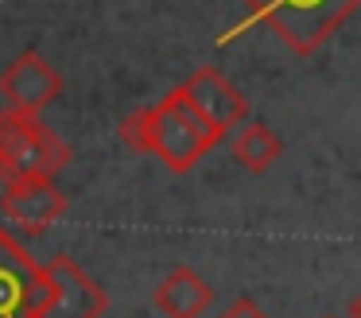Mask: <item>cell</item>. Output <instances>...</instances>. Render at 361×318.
<instances>
[{
	"mask_svg": "<svg viewBox=\"0 0 361 318\" xmlns=\"http://www.w3.org/2000/svg\"><path fill=\"white\" fill-rule=\"evenodd\" d=\"M109 295L74 256L59 252L43 264V291L32 318H102Z\"/></svg>",
	"mask_w": 361,
	"mask_h": 318,
	"instance_id": "277c9868",
	"label": "cell"
},
{
	"mask_svg": "<svg viewBox=\"0 0 361 318\" xmlns=\"http://www.w3.org/2000/svg\"><path fill=\"white\" fill-rule=\"evenodd\" d=\"M43 291V264L0 225V318H32Z\"/></svg>",
	"mask_w": 361,
	"mask_h": 318,
	"instance_id": "8992f818",
	"label": "cell"
},
{
	"mask_svg": "<svg viewBox=\"0 0 361 318\" xmlns=\"http://www.w3.org/2000/svg\"><path fill=\"white\" fill-rule=\"evenodd\" d=\"M71 163V144L51 132L39 116L0 113V183L20 178H55Z\"/></svg>",
	"mask_w": 361,
	"mask_h": 318,
	"instance_id": "3957f363",
	"label": "cell"
},
{
	"mask_svg": "<svg viewBox=\"0 0 361 318\" xmlns=\"http://www.w3.org/2000/svg\"><path fill=\"white\" fill-rule=\"evenodd\" d=\"M221 318H268V314L252 299H233L226 310H221Z\"/></svg>",
	"mask_w": 361,
	"mask_h": 318,
	"instance_id": "8fae6325",
	"label": "cell"
},
{
	"mask_svg": "<svg viewBox=\"0 0 361 318\" xmlns=\"http://www.w3.org/2000/svg\"><path fill=\"white\" fill-rule=\"evenodd\" d=\"M0 214L24 233H43L66 214V194L51 178H20L4 183L0 194Z\"/></svg>",
	"mask_w": 361,
	"mask_h": 318,
	"instance_id": "52a82bcc",
	"label": "cell"
},
{
	"mask_svg": "<svg viewBox=\"0 0 361 318\" xmlns=\"http://www.w3.org/2000/svg\"><path fill=\"white\" fill-rule=\"evenodd\" d=\"M117 132L133 152L156 155V159L164 163L167 171H175V175L195 171V163L221 140V132L214 128L202 109L183 93V85H175L171 93H164V101H156V105L133 109V113L121 121Z\"/></svg>",
	"mask_w": 361,
	"mask_h": 318,
	"instance_id": "6da1fadb",
	"label": "cell"
},
{
	"mask_svg": "<svg viewBox=\"0 0 361 318\" xmlns=\"http://www.w3.org/2000/svg\"><path fill=\"white\" fill-rule=\"evenodd\" d=\"M183 93L202 109L206 121H210L221 136H229V132L249 116V101H245L241 93L226 82V74L214 70V66H198L195 74L183 82Z\"/></svg>",
	"mask_w": 361,
	"mask_h": 318,
	"instance_id": "ba28073f",
	"label": "cell"
},
{
	"mask_svg": "<svg viewBox=\"0 0 361 318\" xmlns=\"http://www.w3.org/2000/svg\"><path fill=\"white\" fill-rule=\"evenodd\" d=\"M152 299H156V307L164 310L167 318H202L206 307L214 302V287L206 283L195 268L179 264V268L156 287Z\"/></svg>",
	"mask_w": 361,
	"mask_h": 318,
	"instance_id": "9c48e42d",
	"label": "cell"
},
{
	"mask_svg": "<svg viewBox=\"0 0 361 318\" xmlns=\"http://www.w3.org/2000/svg\"><path fill=\"white\" fill-rule=\"evenodd\" d=\"M345 318H361V291L350 299V307H345Z\"/></svg>",
	"mask_w": 361,
	"mask_h": 318,
	"instance_id": "7c38bea8",
	"label": "cell"
},
{
	"mask_svg": "<svg viewBox=\"0 0 361 318\" xmlns=\"http://www.w3.org/2000/svg\"><path fill=\"white\" fill-rule=\"evenodd\" d=\"M229 152H233V159L241 163L245 171H252V175H264V171L283 155V140L276 136L268 124H245L241 132H233V140H229Z\"/></svg>",
	"mask_w": 361,
	"mask_h": 318,
	"instance_id": "30bf717a",
	"label": "cell"
},
{
	"mask_svg": "<svg viewBox=\"0 0 361 318\" xmlns=\"http://www.w3.org/2000/svg\"><path fill=\"white\" fill-rule=\"evenodd\" d=\"M59 93H63V74L39 51H20L8 66L0 70V97L8 101V109H16V113L39 116Z\"/></svg>",
	"mask_w": 361,
	"mask_h": 318,
	"instance_id": "5b68a950",
	"label": "cell"
},
{
	"mask_svg": "<svg viewBox=\"0 0 361 318\" xmlns=\"http://www.w3.org/2000/svg\"><path fill=\"white\" fill-rule=\"evenodd\" d=\"M249 23H268L280 43L299 59H311L345 20L361 8V0H241Z\"/></svg>",
	"mask_w": 361,
	"mask_h": 318,
	"instance_id": "7a4b0ae2",
	"label": "cell"
}]
</instances>
